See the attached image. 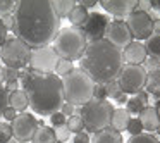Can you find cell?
<instances>
[{
	"label": "cell",
	"mask_w": 160,
	"mask_h": 143,
	"mask_svg": "<svg viewBox=\"0 0 160 143\" xmlns=\"http://www.w3.org/2000/svg\"><path fill=\"white\" fill-rule=\"evenodd\" d=\"M14 16V36L29 49L48 47L60 31V18L50 0H19Z\"/></svg>",
	"instance_id": "1"
},
{
	"label": "cell",
	"mask_w": 160,
	"mask_h": 143,
	"mask_svg": "<svg viewBox=\"0 0 160 143\" xmlns=\"http://www.w3.org/2000/svg\"><path fill=\"white\" fill-rule=\"evenodd\" d=\"M21 86L26 93L29 107L35 114L42 117L52 115L62 109L64 100V86L62 79L55 73H36V71H21Z\"/></svg>",
	"instance_id": "2"
},
{
	"label": "cell",
	"mask_w": 160,
	"mask_h": 143,
	"mask_svg": "<svg viewBox=\"0 0 160 143\" xmlns=\"http://www.w3.org/2000/svg\"><path fill=\"white\" fill-rule=\"evenodd\" d=\"M122 67V52L105 38L88 43L83 57L79 59V69H83L95 84H107L115 81Z\"/></svg>",
	"instance_id": "3"
},
{
	"label": "cell",
	"mask_w": 160,
	"mask_h": 143,
	"mask_svg": "<svg viewBox=\"0 0 160 143\" xmlns=\"http://www.w3.org/2000/svg\"><path fill=\"white\" fill-rule=\"evenodd\" d=\"M64 86V100L74 107H83L84 104L93 98V88L95 83L91 78L79 67H74L67 76L62 78Z\"/></svg>",
	"instance_id": "4"
},
{
	"label": "cell",
	"mask_w": 160,
	"mask_h": 143,
	"mask_svg": "<svg viewBox=\"0 0 160 143\" xmlns=\"http://www.w3.org/2000/svg\"><path fill=\"white\" fill-rule=\"evenodd\" d=\"M88 47L86 36H84L83 29L76 28V26H67V28H60L59 35L53 40V50L60 59H67L71 62L79 60L83 57L84 50Z\"/></svg>",
	"instance_id": "5"
},
{
	"label": "cell",
	"mask_w": 160,
	"mask_h": 143,
	"mask_svg": "<svg viewBox=\"0 0 160 143\" xmlns=\"http://www.w3.org/2000/svg\"><path fill=\"white\" fill-rule=\"evenodd\" d=\"M114 107L108 100H97L91 98L83 107L76 109V114L83 119L84 129L88 133H98L105 128H110V119Z\"/></svg>",
	"instance_id": "6"
},
{
	"label": "cell",
	"mask_w": 160,
	"mask_h": 143,
	"mask_svg": "<svg viewBox=\"0 0 160 143\" xmlns=\"http://www.w3.org/2000/svg\"><path fill=\"white\" fill-rule=\"evenodd\" d=\"M29 55H31V49L16 36H9L4 45L0 47V59L5 64V67L11 69H24L29 64Z\"/></svg>",
	"instance_id": "7"
},
{
	"label": "cell",
	"mask_w": 160,
	"mask_h": 143,
	"mask_svg": "<svg viewBox=\"0 0 160 143\" xmlns=\"http://www.w3.org/2000/svg\"><path fill=\"white\" fill-rule=\"evenodd\" d=\"M146 74L148 73L145 71L143 66H129V64H126L117 76V83L121 86L122 93L136 95L138 91H141L146 83Z\"/></svg>",
	"instance_id": "8"
},
{
	"label": "cell",
	"mask_w": 160,
	"mask_h": 143,
	"mask_svg": "<svg viewBox=\"0 0 160 143\" xmlns=\"http://www.w3.org/2000/svg\"><path fill=\"white\" fill-rule=\"evenodd\" d=\"M60 57L53 50V47H42V49H33L29 55V69L36 73H53L55 66Z\"/></svg>",
	"instance_id": "9"
},
{
	"label": "cell",
	"mask_w": 160,
	"mask_h": 143,
	"mask_svg": "<svg viewBox=\"0 0 160 143\" xmlns=\"http://www.w3.org/2000/svg\"><path fill=\"white\" fill-rule=\"evenodd\" d=\"M128 24L129 31L132 35V40L136 42H141V40H148L150 36L153 35V21L146 12L143 11H132L131 14L128 16Z\"/></svg>",
	"instance_id": "10"
},
{
	"label": "cell",
	"mask_w": 160,
	"mask_h": 143,
	"mask_svg": "<svg viewBox=\"0 0 160 143\" xmlns=\"http://www.w3.org/2000/svg\"><path fill=\"white\" fill-rule=\"evenodd\" d=\"M108 24H110V18H108L107 14L90 12L84 26L81 28L84 33V36H86V42L93 43V42H98V40H103Z\"/></svg>",
	"instance_id": "11"
},
{
	"label": "cell",
	"mask_w": 160,
	"mask_h": 143,
	"mask_svg": "<svg viewBox=\"0 0 160 143\" xmlns=\"http://www.w3.org/2000/svg\"><path fill=\"white\" fill-rule=\"evenodd\" d=\"M12 135H14L16 141H31L35 131L38 129V121L33 114H28V112H21L18 114V117L12 121Z\"/></svg>",
	"instance_id": "12"
},
{
	"label": "cell",
	"mask_w": 160,
	"mask_h": 143,
	"mask_svg": "<svg viewBox=\"0 0 160 143\" xmlns=\"http://www.w3.org/2000/svg\"><path fill=\"white\" fill-rule=\"evenodd\" d=\"M105 40L110 42L115 49H119L122 52V50L132 42V35H131V31H129L126 21L115 19V21H110V24H108L107 33H105Z\"/></svg>",
	"instance_id": "13"
},
{
	"label": "cell",
	"mask_w": 160,
	"mask_h": 143,
	"mask_svg": "<svg viewBox=\"0 0 160 143\" xmlns=\"http://www.w3.org/2000/svg\"><path fill=\"white\" fill-rule=\"evenodd\" d=\"M98 4L114 18H128L138 7V0H100Z\"/></svg>",
	"instance_id": "14"
},
{
	"label": "cell",
	"mask_w": 160,
	"mask_h": 143,
	"mask_svg": "<svg viewBox=\"0 0 160 143\" xmlns=\"http://www.w3.org/2000/svg\"><path fill=\"white\" fill-rule=\"evenodd\" d=\"M146 50H145V45L141 42H136L132 40L124 50H122V59L124 62H128L129 66H141L143 62L146 60Z\"/></svg>",
	"instance_id": "15"
},
{
	"label": "cell",
	"mask_w": 160,
	"mask_h": 143,
	"mask_svg": "<svg viewBox=\"0 0 160 143\" xmlns=\"http://www.w3.org/2000/svg\"><path fill=\"white\" fill-rule=\"evenodd\" d=\"M139 122H141L143 129L148 133H155L157 129L160 128V119H158V114H157V109L152 107V105H146L138 115Z\"/></svg>",
	"instance_id": "16"
},
{
	"label": "cell",
	"mask_w": 160,
	"mask_h": 143,
	"mask_svg": "<svg viewBox=\"0 0 160 143\" xmlns=\"http://www.w3.org/2000/svg\"><path fill=\"white\" fill-rule=\"evenodd\" d=\"M90 143H122V136L119 131L112 128H105L90 136Z\"/></svg>",
	"instance_id": "17"
},
{
	"label": "cell",
	"mask_w": 160,
	"mask_h": 143,
	"mask_svg": "<svg viewBox=\"0 0 160 143\" xmlns=\"http://www.w3.org/2000/svg\"><path fill=\"white\" fill-rule=\"evenodd\" d=\"M129 121H131V115H129V112L126 110V109H114V112H112V119H110V128L115 129V131H124L126 128H128Z\"/></svg>",
	"instance_id": "18"
},
{
	"label": "cell",
	"mask_w": 160,
	"mask_h": 143,
	"mask_svg": "<svg viewBox=\"0 0 160 143\" xmlns=\"http://www.w3.org/2000/svg\"><path fill=\"white\" fill-rule=\"evenodd\" d=\"M29 102H28V97L22 90H14L9 93V107H12L16 112H24L28 109Z\"/></svg>",
	"instance_id": "19"
},
{
	"label": "cell",
	"mask_w": 160,
	"mask_h": 143,
	"mask_svg": "<svg viewBox=\"0 0 160 143\" xmlns=\"http://www.w3.org/2000/svg\"><path fill=\"white\" fill-rule=\"evenodd\" d=\"M33 143H55L57 138H55V131L53 128H48V126H38V129L35 131L31 138Z\"/></svg>",
	"instance_id": "20"
},
{
	"label": "cell",
	"mask_w": 160,
	"mask_h": 143,
	"mask_svg": "<svg viewBox=\"0 0 160 143\" xmlns=\"http://www.w3.org/2000/svg\"><path fill=\"white\" fill-rule=\"evenodd\" d=\"M145 90H146L148 95L160 98V71H153V73L146 74Z\"/></svg>",
	"instance_id": "21"
},
{
	"label": "cell",
	"mask_w": 160,
	"mask_h": 143,
	"mask_svg": "<svg viewBox=\"0 0 160 143\" xmlns=\"http://www.w3.org/2000/svg\"><path fill=\"white\" fill-rule=\"evenodd\" d=\"M88 16H90V12H88L84 7H81V5H78V4H76V7H74L72 11H71V14L67 16V18H69L71 26H76V28H83L84 23H86V19H88Z\"/></svg>",
	"instance_id": "22"
},
{
	"label": "cell",
	"mask_w": 160,
	"mask_h": 143,
	"mask_svg": "<svg viewBox=\"0 0 160 143\" xmlns=\"http://www.w3.org/2000/svg\"><path fill=\"white\" fill-rule=\"evenodd\" d=\"M143 45H145L146 55L152 57V59L160 60V33H153Z\"/></svg>",
	"instance_id": "23"
},
{
	"label": "cell",
	"mask_w": 160,
	"mask_h": 143,
	"mask_svg": "<svg viewBox=\"0 0 160 143\" xmlns=\"http://www.w3.org/2000/svg\"><path fill=\"white\" fill-rule=\"evenodd\" d=\"M52 2V7L55 11V14L59 16L60 19L62 18H67L71 14L74 7H76V2L74 0H50Z\"/></svg>",
	"instance_id": "24"
},
{
	"label": "cell",
	"mask_w": 160,
	"mask_h": 143,
	"mask_svg": "<svg viewBox=\"0 0 160 143\" xmlns=\"http://www.w3.org/2000/svg\"><path fill=\"white\" fill-rule=\"evenodd\" d=\"M145 107H146V104H143L138 97H131V98H128V102H126V110L129 112V115L131 114H138L139 115V112H141Z\"/></svg>",
	"instance_id": "25"
},
{
	"label": "cell",
	"mask_w": 160,
	"mask_h": 143,
	"mask_svg": "<svg viewBox=\"0 0 160 143\" xmlns=\"http://www.w3.org/2000/svg\"><path fill=\"white\" fill-rule=\"evenodd\" d=\"M72 69H74V66H72V62H71V60H67V59H59V62H57L55 71H53V73H55L57 76L60 78V79H62V78L67 76V74H69Z\"/></svg>",
	"instance_id": "26"
},
{
	"label": "cell",
	"mask_w": 160,
	"mask_h": 143,
	"mask_svg": "<svg viewBox=\"0 0 160 143\" xmlns=\"http://www.w3.org/2000/svg\"><path fill=\"white\" fill-rule=\"evenodd\" d=\"M66 126L69 128V131H71V133H74V135H78V133H81V131L84 129V122H83V119H81L78 114L71 115V117L67 119Z\"/></svg>",
	"instance_id": "27"
},
{
	"label": "cell",
	"mask_w": 160,
	"mask_h": 143,
	"mask_svg": "<svg viewBox=\"0 0 160 143\" xmlns=\"http://www.w3.org/2000/svg\"><path fill=\"white\" fill-rule=\"evenodd\" d=\"M128 143H158V138L152 133H141V135L131 136L128 140Z\"/></svg>",
	"instance_id": "28"
},
{
	"label": "cell",
	"mask_w": 160,
	"mask_h": 143,
	"mask_svg": "<svg viewBox=\"0 0 160 143\" xmlns=\"http://www.w3.org/2000/svg\"><path fill=\"white\" fill-rule=\"evenodd\" d=\"M12 136V126L9 122H0V143H11Z\"/></svg>",
	"instance_id": "29"
},
{
	"label": "cell",
	"mask_w": 160,
	"mask_h": 143,
	"mask_svg": "<svg viewBox=\"0 0 160 143\" xmlns=\"http://www.w3.org/2000/svg\"><path fill=\"white\" fill-rule=\"evenodd\" d=\"M16 5H18V2H14V0H0V18L12 14L16 11Z\"/></svg>",
	"instance_id": "30"
},
{
	"label": "cell",
	"mask_w": 160,
	"mask_h": 143,
	"mask_svg": "<svg viewBox=\"0 0 160 143\" xmlns=\"http://www.w3.org/2000/svg\"><path fill=\"white\" fill-rule=\"evenodd\" d=\"M9 107V91L4 84H0V117H4L5 109Z\"/></svg>",
	"instance_id": "31"
},
{
	"label": "cell",
	"mask_w": 160,
	"mask_h": 143,
	"mask_svg": "<svg viewBox=\"0 0 160 143\" xmlns=\"http://www.w3.org/2000/svg\"><path fill=\"white\" fill-rule=\"evenodd\" d=\"M105 90H107V97H110V98H117L119 95L122 93V90H121V86H119L117 79L105 84Z\"/></svg>",
	"instance_id": "32"
},
{
	"label": "cell",
	"mask_w": 160,
	"mask_h": 143,
	"mask_svg": "<svg viewBox=\"0 0 160 143\" xmlns=\"http://www.w3.org/2000/svg\"><path fill=\"white\" fill-rule=\"evenodd\" d=\"M126 129L129 131V135H131V136H136V135H141V133H143V126H141V122H139L138 117H134V119L131 117V121H129V124H128V128H126Z\"/></svg>",
	"instance_id": "33"
},
{
	"label": "cell",
	"mask_w": 160,
	"mask_h": 143,
	"mask_svg": "<svg viewBox=\"0 0 160 143\" xmlns=\"http://www.w3.org/2000/svg\"><path fill=\"white\" fill-rule=\"evenodd\" d=\"M53 131H55V138H57V141H66V140H69V135H71V131H69V128H67L66 124L64 126H59V128H53Z\"/></svg>",
	"instance_id": "34"
},
{
	"label": "cell",
	"mask_w": 160,
	"mask_h": 143,
	"mask_svg": "<svg viewBox=\"0 0 160 143\" xmlns=\"http://www.w3.org/2000/svg\"><path fill=\"white\" fill-rule=\"evenodd\" d=\"M145 67L146 73H153V71H160V60L157 59H152V57H146V60L141 64Z\"/></svg>",
	"instance_id": "35"
},
{
	"label": "cell",
	"mask_w": 160,
	"mask_h": 143,
	"mask_svg": "<svg viewBox=\"0 0 160 143\" xmlns=\"http://www.w3.org/2000/svg\"><path fill=\"white\" fill-rule=\"evenodd\" d=\"M19 76H21V71L5 67V83H19Z\"/></svg>",
	"instance_id": "36"
},
{
	"label": "cell",
	"mask_w": 160,
	"mask_h": 143,
	"mask_svg": "<svg viewBox=\"0 0 160 143\" xmlns=\"http://www.w3.org/2000/svg\"><path fill=\"white\" fill-rule=\"evenodd\" d=\"M50 122H52L53 128H59V126H64V124L67 122V117L59 110V112H55V114L50 115Z\"/></svg>",
	"instance_id": "37"
},
{
	"label": "cell",
	"mask_w": 160,
	"mask_h": 143,
	"mask_svg": "<svg viewBox=\"0 0 160 143\" xmlns=\"http://www.w3.org/2000/svg\"><path fill=\"white\" fill-rule=\"evenodd\" d=\"M93 98H97V100H107V90H105V84H95Z\"/></svg>",
	"instance_id": "38"
},
{
	"label": "cell",
	"mask_w": 160,
	"mask_h": 143,
	"mask_svg": "<svg viewBox=\"0 0 160 143\" xmlns=\"http://www.w3.org/2000/svg\"><path fill=\"white\" fill-rule=\"evenodd\" d=\"M72 143H90V135H88L86 131L78 133V135H74Z\"/></svg>",
	"instance_id": "39"
},
{
	"label": "cell",
	"mask_w": 160,
	"mask_h": 143,
	"mask_svg": "<svg viewBox=\"0 0 160 143\" xmlns=\"http://www.w3.org/2000/svg\"><path fill=\"white\" fill-rule=\"evenodd\" d=\"M136 9L150 14V12H152V4H150V0H138V7Z\"/></svg>",
	"instance_id": "40"
},
{
	"label": "cell",
	"mask_w": 160,
	"mask_h": 143,
	"mask_svg": "<svg viewBox=\"0 0 160 143\" xmlns=\"http://www.w3.org/2000/svg\"><path fill=\"white\" fill-rule=\"evenodd\" d=\"M60 112H62V114L66 115V117H67V115L71 117V115H74V114H76V107H74V105H71V104H67V102H66V104L62 105V109H60Z\"/></svg>",
	"instance_id": "41"
},
{
	"label": "cell",
	"mask_w": 160,
	"mask_h": 143,
	"mask_svg": "<svg viewBox=\"0 0 160 143\" xmlns=\"http://www.w3.org/2000/svg\"><path fill=\"white\" fill-rule=\"evenodd\" d=\"M7 28H5V24H4V21H2V18H0V47H2V45H4V43H5V40H7L9 38V36H7Z\"/></svg>",
	"instance_id": "42"
},
{
	"label": "cell",
	"mask_w": 160,
	"mask_h": 143,
	"mask_svg": "<svg viewBox=\"0 0 160 143\" xmlns=\"http://www.w3.org/2000/svg\"><path fill=\"white\" fill-rule=\"evenodd\" d=\"M2 21H4L5 28H7V31H14V16L9 14V16H4L2 18Z\"/></svg>",
	"instance_id": "43"
},
{
	"label": "cell",
	"mask_w": 160,
	"mask_h": 143,
	"mask_svg": "<svg viewBox=\"0 0 160 143\" xmlns=\"http://www.w3.org/2000/svg\"><path fill=\"white\" fill-rule=\"evenodd\" d=\"M16 117H18V112H16L14 109H12V107H7V109H5V112H4V119H5V121H11V122H12Z\"/></svg>",
	"instance_id": "44"
},
{
	"label": "cell",
	"mask_w": 160,
	"mask_h": 143,
	"mask_svg": "<svg viewBox=\"0 0 160 143\" xmlns=\"http://www.w3.org/2000/svg\"><path fill=\"white\" fill-rule=\"evenodd\" d=\"M78 5H81V7H84L88 11V9L95 7V5L98 4V0H79V2H76Z\"/></svg>",
	"instance_id": "45"
},
{
	"label": "cell",
	"mask_w": 160,
	"mask_h": 143,
	"mask_svg": "<svg viewBox=\"0 0 160 143\" xmlns=\"http://www.w3.org/2000/svg\"><path fill=\"white\" fill-rule=\"evenodd\" d=\"M136 97H138L139 98V100H141L143 102V104H146V102H148V97H150V95L148 93H146V91H138V93H136Z\"/></svg>",
	"instance_id": "46"
},
{
	"label": "cell",
	"mask_w": 160,
	"mask_h": 143,
	"mask_svg": "<svg viewBox=\"0 0 160 143\" xmlns=\"http://www.w3.org/2000/svg\"><path fill=\"white\" fill-rule=\"evenodd\" d=\"M114 100L117 102L119 105H126V102H128V95H126V93H121L117 98H114Z\"/></svg>",
	"instance_id": "47"
},
{
	"label": "cell",
	"mask_w": 160,
	"mask_h": 143,
	"mask_svg": "<svg viewBox=\"0 0 160 143\" xmlns=\"http://www.w3.org/2000/svg\"><path fill=\"white\" fill-rule=\"evenodd\" d=\"M150 4H152V11L160 14V0H150Z\"/></svg>",
	"instance_id": "48"
},
{
	"label": "cell",
	"mask_w": 160,
	"mask_h": 143,
	"mask_svg": "<svg viewBox=\"0 0 160 143\" xmlns=\"http://www.w3.org/2000/svg\"><path fill=\"white\" fill-rule=\"evenodd\" d=\"M153 33H160V18L153 21Z\"/></svg>",
	"instance_id": "49"
},
{
	"label": "cell",
	"mask_w": 160,
	"mask_h": 143,
	"mask_svg": "<svg viewBox=\"0 0 160 143\" xmlns=\"http://www.w3.org/2000/svg\"><path fill=\"white\" fill-rule=\"evenodd\" d=\"M5 83V67L0 66V84Z\"/></svg>",
	"instance_id": "50"
},
{
	"label": "cell",
	"mask_w": 160,
	"mask_h": 143,
	"mask_svg": "<svg viewBox=\"0 0 160 143\" xmlns=\"http://www.w3.org/2000/svg\"><path fill=\"white\" fill-rule=\"evenodd\" d=\"M157 114H158V119H160V100H158V104H157Z\"/></svg>",
	"instance_id": "51"
},
{
	"label": "cell",
	"mask_w": 160,
	"mask_h": 143,
	"mask_svg": "<svg viewBox=\"0 0 160 143\" xmlns=\"http://www.w3.org/2000/svg\"><path fill=\"white\" fill-rule=\"evenodd\" d=\"M11 143H21V141H11Z\"/></svg>",
	"instance_id": "52"
},
{
	"label": "cell",
	"mask_w": 160,
	"mask_h": 143,
	"mask_svg": "<svg viewBox=\"0 0 160 143\" xmlns=\"http://www.w3.org/2000/svg\"><path fill=\"white\" fill-rule=\"evenodd\" d=\"M55 143H62V141H55Z\"/></svg>",
	"instance_id": "53"
}]
</instances>
